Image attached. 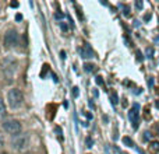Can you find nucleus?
<instances>
[{"label": "nucleus", "mask_w": 159, "mask_h": 154, "mask_svg": "<svg viewBox=\"0 0 159 154\" xmlns=\"http://www.w3.org/2000/svg\"><path fill=\"white\" fill-rule=\"evenodd\" d=\"M7 101H9V105L13 109H17L23 105V101H24V95L21 93V90L18 88H11L9 90L7 93Z\"/></svg>", "instance_id": "f257e3e1"}, {"label": "nucleus", "mask_w": 159, "mask_h": 154, "mask_svg": "<svg viewBox=\"0 0 159 154\" xmlns=\"http://www.w3.org/2000/svg\"><path fill=\"white\" fill-rule=\"evenodd\" d=\"M11 146L17 151H23L29 146V135L28 133H20L17 136H13L11 139Z\"/></svg>", "instance_id": "f03ea898"}, {"label": "nucleus", "mask_w": 159, "mask_h": 154, "mask_svg": "<svg viewBox=\"0 0 159 154\" xmlns=\"http://www.w3.org/2000/svg\"><path fill=\"white\" fill-rule=\"evenodd\" d=\"M3 130L7 132V133H10V135L17 136V135L21 133L23 126H21L20 121H17V119H7V121L3 122Z\"/></svg>", "instance_id": "7ed1b4c3"}, {"label": "nucleus", "mask_w": 159, "mask_h": 154, "mask_svg": "<svg viewBox=\"0 0 159 154\" xmlns=\"http://www.w3.org/2000/svg\"><path fill=\"white\" fill-rule=\"evenodd\" d=\"M20 41V35L15 30H9L4 35V44L7 46H15Z\"/></svg>", "instance_id": "20e7f679"}, {"label": "nucleus", "mask_w": 159, "mask_h": 154, "mask_svg": "<svg viewBox=\"0 0 159 154\" xmlns=\"http://www.w3.org/2000/svg\"><path fill=\"white\" fill-rule=\"evenodd\" d=\"M80 55H81V58L84 59H91V58H95V52L92 50V48L89 46V44H85V45L80 48Z\"/></svg>", "instance_id": "39448f33"}, {"label": "nucleus", "mask_w": 159, "mask_h": 154, "mask_svg": "<svg viewBox=\"0 0 159 154\" xmlns=\"http://www.w3.org/2000/svg\"><path fill=\"white\" fill-rule=\"evenodd\" d=\"M128 119H130V122L133 123V127H134V129H137V127H138V122H140L138 109H136V108L130 109V112H128Z\"/></svg>", "instance_id": "423d86ee"}, {"label": "nucleus", "mask_w": 159, "mask_h": 154, "mask_svg": "<svg viewBox=\"0 0 159 154\" xmlns=\"http://www.w3.org/2000/svg\"><path fill=\"white\" fill-rule=\"evenodd\" d=\"M149 153L151 154H158L159 153V141H152L149 144Z\"/></svg>", "instance_id": "0eeeda50"}, {"label": "nucleus", "mask_w": 159, "mask_h": 154, "mask_svg": "<svg viewBox=\"0 0 159 154\" xmlns=\"http://www.w3.org/2000/svg\"><path fill=\"white\" fill-rule=\"evenodd\" d=\"M109 98H110V102H112V105H117V102H119V95H117V93H116V91H110Z\"/></svg>", "instance_id": "6e6552de"}, {"label": "nucleus", "mask_w": 159, "mask_h": 154, "mask_svg": "<svg viewBox=\"0 0 159 154\" xmlns=\"http://www.w3.org/2000/svg\"><path fill=\"white\" fill-rule=\"evenodd\" d=\"M6 115H7V109H6L4 102H3L1 98H0V118H4Z\"/></svg>", "instance_id": "1a4fd4ad"}, {"label": "nucleus", "mask_w": 159, "mask_h": 154, "mask_svg": "<svg viewBox=\"0 0 159 154\" xmlns=\"http://www.w3.org/2000/svg\"><path fill=\"white\" fill-rule=\"evenodd\" d=\"M145 56L148 59H152V58H154V48H152V46H148L145 49Z\"/></svg>", "instance_id": "9d476101"}, {"label": "nucleus", "mask_w": 159, "mask_h": 154, "mask_svg": "<svg viewBox=\"0 0 159 154\" xmlns=\"http://www.w3.org/2000/svg\"><path fill=\"white\" fill-rule=\"evenodd\" d=\"M123 143H124L126 146H128V147H134V141H133L130 137H127V136L123 137Z\"/></svg>", "instance_id": "9b49d317"}, {"label": "nucleus", "mask_w": 159, "mask_h": 154, "mask_svg": "<svg viewBox=\"0 0 159 154\" xmlns=\"http://www.w3.org/2000/svg\"><path fill=\"white\" fill-rule=\"evenodd\" d=\"M94 67H95V64L94 63H85L84 64V70H85V72H92V70H94Z\"/></svg>", "instance_id": "f8f14e48"}, {"label": "nucleus", "mask_w": 159, "mask_h": 154, "mask_svg": "<svg viewBox=\"0 0 159 154\" xmlns=\"http://www.w3.org/2000/svg\"><path fill=\"white\" fill-rule=\"evenodd\" d=\"M120 7H123V14H124L126 17H130V9H128V6L120 4Z\"/></svg>", "instance_id": "ddd939ff"}, {"label": "nucleus", "mask_w": 159, "mask_h": 154, "mask_svg": "<svg viewBox=\"0 0 159 154\" xmlns=\"http://www.w3.org/2000/svg\"><path fill=\"white\" fill-rule=\"evenodd\" d=\"M85 144H86V147H89V149H91L92 146H94V140H92V137H86L85 139Z\"/></svg>", "instance_id": "4468645a"}, {"label": "nucleus", "mask_w": 159, "mask_h": 154, "mask_svg": "<svg viewBox=\"0 0 159 154\" xmlns=\"http://www.w3.org/2000/svg\"><path fill=\"white\" fill-rule=\"evenodd\" d=\"M55 132L57 133V137H59V140H63V137H62V129H60L59 126L55 127Z\"/></svg>", "instance_id": "2eb2a0df"}, {"label": "nucleus", "mask_w": 159, "mask_h": 154, "mask_svg": "<svg viewBox=\"0 0 159 154\" xmlns=\"http://www.w3.org/2000/svg\"><path fill=\"white\" fill-rule=\"evenodd\" d=\"M137 60H138V62H142V60H144V56H142V53H141V50H137Z\"/></svg>", "instance_id": "dca6fc26"}, {"label": "nucleus", "mask_w": 159, "mask_h": 154, "mask_svg": "<svg viewBox=\"0 0 159 154\" xmlns=\"http://www.w3.org/2000/svg\"><path fill=\"white\" fill-rule=\"evenodd\" d=\"M136 7L138 10H142V7H144V3H142L141 0H137V1H136Z\"/></svg>", "instance_id": "f3484780"}, {"label": "nucleus", "mask_w": 159, "mask_h": 154, "mask_svg": "<svg viewBox=\"0 0 159 154\" xmlns=\"http://www.w3.org/2000/svg\"><path fill=\"white\" fill-rule=\"evenodd\" d=\"M95 83L98 84V86H102V84H103V80H102V77H100V76L96 77V78H95Z\"/></svg>", "instance_id": "a211bd4d"}, {"label": "nucleus", "mask_w": 159, "mask_h": 154, "mask_svg": "<svg viewBox=\"0 0 159 154\" xmlns=\"http://www.w3.org/2000/svg\"><path fill=\"white\" fill-rule=\"evenodd\" d=\"M142 139H144V141H148V140H149V139H151V133H149V132H145Z\"/></svg>", "instance_id": "6ab92c4d"}, {"label": "nucleus", "mask_w": 159, "mask_h": 154, "mask_svg": "<svg viewBox=\"0 0 159 154\" xmlns=\"http://www.w3.org/2000/svg\"><path fill=\"white\" fill-rule=\"evenodd\" d=\"M80 91H78V87H73V97H78Z\"/></svg>", "instance_id": "aec40b11"}, {"label": "nucleus", "mask_w": 159, "mask_h": 154, "mask_svg": "<svg viewBox=\"0 0 159 154\" xmlns=\"http://www.w3.org/2000/svg\"><path fill=\"white\" fill-rule=\"evenodd\" d=\"M60 28H62V30H63V31H67V30H68L67 24L64 23V21H63V23H60Z\"/></svg>", "instance_id": "412c9836"}, {"label": "nucleus", "mask_w": 159, "mask_h": 154, "mask_svg": "<svg viewBox=\"0 0 159 154\" xmlns=\"http://www.w3.org/2000/svg\"><path fill=\"white\" fill-rule=\"evenodd\" d=\"M148 86L154 87V78H152V77H149V78H148Z\"/></svg>", "instance_id": "4be33fe9"}, {"label": "nucleus", "mask_w": 159, "mask_h": 154, "mask_svg": "<svg viewBox=\"0 0 159 154\" xmlns=\"http://www.w3.org/2000/svg\"><path fill=\"white\" fill-rule=\"evenodd\" d=\"M63 17H64L63 13H56L55 14V18H57V20H59V18H63Z\"/></svg>", "instance_id": "5701e85b"}, {"label": "nucleus", "mask_w": 159, "mask_h": 154, "mask_svg": "<svg viewBox=\"0 0 159 154\" xmlns=\"http://www.w3.org/2000/svg\"><path fill=\"white\" fill-rule=\"evenodd\" d=\"M3 146H4V139H3V136L0 135V149H1Z\"/></svg>", "instance_id": "b1692460"}, {"label": "nucleus", "mask_w": 159, "mask_h": 154, "mask_svg": "<svg viewBox=\"0 0 159 154\" xmlns=\"http://www.w3.org/2000/svg\"><path fill=\"white\" fill-rule=\"evenodd\" d=\"M144 20H145V21H149V20H151V14L149 13L145 14V16H144Z\"/></svg>", "instance_id": "393cba45"}, {"label": "nucleus", "mask_w": 159, "mask_h": 154, "mask_svg": "<svg viewBox=\"0 0 159 154\" xmlns=\"http://www.w3.org/2000/svg\"><path fill=\"white\" fill-rule=\"evenodd\" d=\"M60 58H62V59H66V52H64V50H62V52H60Z\"/></svg>", "instance_id": "a878e982"}, {"label": "nucleus", "mask_w": 159, "mask_h": 154, "mask_svg": "<svg viewBox=\"0 0 159 154\" xmlns=\"http://www.w3.org/2000/svg\"><path fill=\"white\" fill-rule=\"evenodd\" d=\"M17 6H18L17 1H11V3H10V7H17Z\"/></svg>", "instance_id": "bb28decb"}, {"label": "nucleus", "mask_w": 159, "mask_h": 154, "mask_svg": "<svg viewBox=\"0 0 159 154\" xmlns=\"http://www.w3.org/2000/svg\"><path fill=\"white\" fill-rule=\"evenodd\" d=\"M15 20H17V21H21V20H23V16H21V14H17V16H15Z\"/></svg>", "instance_id": "cd10ccee"}, {"label": "nucleus", "mask_w": 159, "mask_h": 154, "mask_svg": "<svg viewBox=\"0 0 159 154\" xmlns=\"http://www.w3.org/2000/svg\"><path fill=\"white\" fill-rule=\"evenodd\" d=\"M154 42L159 45V36H155V38H154Z\"/></svg>", "instance_id": "c85d7f7f"}, {"label": "nucleus", "mask_w": 159, "mask_h": 154, "mask_svg": "<svg viewBox=\"0 0 159 154\" xmlns=\"http://www.w3.org/2000/svg\"><path fill=\"white\" fill-rule=\"evenodd\" d=\"M85 116L88 119H92V115H91V113H88V112H85Z\"/></svg>", "instance_id": "c756f323"}, {"label": "nucleus", "mask_w": 159, "mask_h": 154, "mask_svg": "<svg viewBox=\"0 0 159 154\" xmlns=\"http://www.w3.org/2000/svg\"><path fill=\"white\" fill-rule=\"evenodd\" d=\"M134 25H136V27H138V25H140V21H137V20H136V21H134Z\"/></svg>", "instance_id": "7c9ffc66"}, {"label": "nucleus", "mask_w": 159, "mask_h": 154, "mask_svg": "<svg viewBox=\"0 0 159 154\" xmlns=\"http://www.w3.org/2000/svg\"><path fill=\"white\" fill-rule=\"evenodd\" d=\"M155 107H156V108H159V101H156V102H155Z\"/></svg>", "instance_id": "2f4dec72"}, {"label": "nucleus", "mask_w": 159, "mask_h": 154, "mask_svg": "<svg viewBox=\"0 0 159 154\" xmlns=\"http://www.w3.org/2000/svg\"><path fill=\"white\" fill-rule=\"evenodd\" d=\"M0 154H6V153H0Z\"/></svg>", "instance_id": "473e14b6"}, {"label": "nucleus", "mask_w": 159, "mask_h": 154, "mask_svg": "<svg viewBox=\"0 0 159 154\" xmlns=\"http://www.w3.org/2000/svg\"><path fill=\"white\" fill-rule=\"evenodd\" d=\"M124 154H126V153H124Z\"/></svg>", "instance_id": "72a5a7b5"}]
</instances>
